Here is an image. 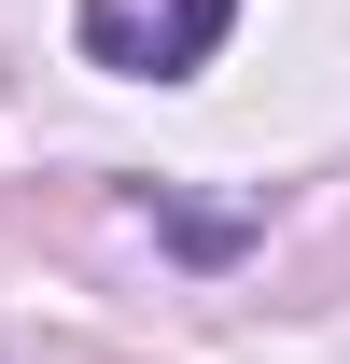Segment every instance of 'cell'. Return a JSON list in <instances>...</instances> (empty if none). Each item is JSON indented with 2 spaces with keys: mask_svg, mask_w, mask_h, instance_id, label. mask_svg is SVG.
I'll use <instances>...</instances> for the list:
<instances>
[{
  "mask_svg": "<svg viewBox=\"0 0 350 364\" xmlns=\"http://www.w3.org/2000/svg\"><path fill=\"white\" fill-rule=\"evenodd\" d=\"M224 14H238V0H154V14H140V0H85V56L169 85V70H196V56L224 43Z\"/></svg>",
  "mask_w": 350,
  "mask_h": 364,
  "instance_id": "cell-1",
  "label": "cell"
}]
</instances>
